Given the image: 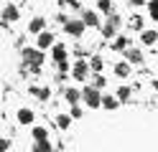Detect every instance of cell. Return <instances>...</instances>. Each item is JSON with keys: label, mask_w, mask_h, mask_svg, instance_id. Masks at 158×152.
<instances>
[{"label": "cell", "mask_w": 158, "mask_h": 152, "mask_svg": "<svg viewBox=\"0 0 158 152\" xmlns=\"http://www.w3.org/2000/svg\"><path fill=\"white\" fill-rule=\"evenodd\" d=\"M21 56H23V71L31 68L33 74L41 71V66H44V51L41 48H23Z\"/></svg>", "instance_id": "cell-1"}, {"label": "cell", "mask_w": 158, "mask_h": 152, "mask_svg": "<svg viewBox=\"0 0 158 152\" xmlns=\"http://www.w3.org/2000/svg\"><path fill=\"white\" fill-rule=\"evenodd\" d=\"M82 99H84V104L87 107H92V109H97V107H102V94H100V89H94V86H87L84 91H82Z\"/></svg>", "instance_id": "cell-2"}, {"label": "cell", "mask_w": 158, "mask_h": 152, "mask_svg": "<svg viewBox=\"0 0 158 152\" xmlns=\"http://www.w3.org/2000/svg\"><path fill=\"white\" fill-rule=\"evenodd\" d=\"M84 20L82 18H74V20H69V23H64V30H66V33L69 36H74V38H79V36H82L84 33Z\"/></svg>", "instance_id": "cell-3"}, {"label": "cell", "mask_w": 158, "mask_h": 152, "mask_svg": "<svg viewBox=\"0 0 158 152\" xmlns=\"http://www.w3.org/2000/svg\"><path fill=\"white\" fill-rule=\"evenodd\" d=\"M117 25H120V18H117V15H110V18H107V23L102 25V36H105V38H112L115 30H117Z\"/></svg>", "instance_id": "cell-4"}, {"label": "cell", "mask_w": 158, "mask_h": 152, "mask_svg": "<svg viewBox=\"0 0 158 152\" xmlns=\"http://www.w3.org/2000/svg\"><path fill=\"white\" fill-rule=\"evenodd\" d=\"M21 18V10H18L15 5H5V10H3V23L8 25V23H15V20Z\"/></svg>", "instance_id": "cell-5"}, {"label": "cell", "mask_w": 158, "mask_h": 152, "mask_svg": "<svg viewBox=\"0 0 158 152\" xmlns=\"http://www.w3.org/2000/svg\"><path fill=\"white\" fill-rule=\"evenodd\" d=\"M87 71H89V66H87L84 61H77V64L72 66V79H77V81L87 79Z\"/></svg>", "instance_id": "cell-6"}, {"label": "cell", "mask_w": 158, "mask_h": 152, "mask_svg": "<svg viewBox=\"0 0 158 152\" xmlns=\"http://www.w3.org/2000/svg\"><path fill=\"white\" fill-rule=\"evenodd\" d=\"M36 46L41 48V51H44V48H54V46H56V43H54V36H51V33H46V30H44V33H41V36L36 38Z\"/></svg>", "instance_id": "cell-7"}, {"label": "cell", "mask_w": 158, "mask_h": 152, "mask_svg": "<svg viewBox=\"0 0 158 152\" xmlns=\"http://www.w3.org/2000/svg\"><path fill=\"white\" fill-rule=\"evenodd\" d=\"M44 25H46V18H31V23H28V30H31V33H36V36H41L44 33Z\"/></svg>", "instance_id": "cell-8"}, {"label": "cell", "mask_w": 158, "mask_h": 152, "mask_svg": "<svg viewBox=\"0 0 158 152\" xmlns=\"http://www.w3.org/2000/svg\"><path fill=\"white\" fill-rule=\"evenodd\" d=\"M82 20H84V25H89V28H97V25H100V18H97L94 10H87V13L82 15Z\"/></svg>", "instance_id": "cell-9"}, {"label": "cell", "mask_w": 158, "mask_h": 152, "mask_svg": "<svg viewBox=\"0 0 158 152\" xmlns=\"http://www.w3.org/2000/svg\"><path fill=\"white\" fill-rule=\"evenodd\" d=\"M51 58L56 61V64H61V61H66V48H64V46H59V43H56V46L51 48Z\"/></svg>", "instance_id": "cell-10"}, {"label": "cell", "mask_w": 158, "mask_h": 152, "mask_svg": "<svg viewBox=\"0 0 158 152\" xmlns=\"http://www.w3.org/2000/svg\"><path fill=\"white\" fill-rule=\"evenodd\" d=\"M64 96H66V101H69V104L79 107V99H82V91H77V89H66V91H64Z\"/></svg>", "instance_id": "cell-11"}, {"label": "cell", "mask_w": 158, "mask_h": 152, "mask_svg": "<svg viewBox=\"0 0 158 152\" xmlns=\"http://www.w3.org/2000/svg\"><path fill=\"white\" fill-rule=\"evenodd\" d=\"M140 41H143V46H153L156 41H158V33H156V30H143Z\"/></svg>", "instance_id": "cell-12"}, {"label": "cell", "mask_w": 158, "mask_h": 152, "mask_svg": "<svg viewBox=\"0 0 158 152\" xmlns=\"http://www.w3.org/2000/svg\"><path fill=\"white\" fill-rule=\"evenodd\" d=\"M31 94L38 96L41 101H46L48 96H51V89H46V86H31Z\"/></svg>", "instance_id": "cell-13"}, {"label": "cell", "mask_w": 158, "mask_h": 152, "mask_svg": "<svg viewBox=\"0 0 158 152\" xmlns=\"http://www.w3.org/2000/svg\"><path fill=\"white\" fill-rule=\"evenodd\" d=\"M18 122H21V124H31L33 122V111L31 109H18Z\"/></svg>", "instance_id": "cell-14"}, {"label": "cell", "mask_w": 158, "mask_h": 152, "mask_svg": "<svg viewBox=\"0 0 158 152\" xmlns=\"http://www.w3.org/2000/svg\"><path fill=\"white\" fill-rule=\"evenodd\" d=\"M33 152H54V147L48 139H44V142H33Z\"/></svg>", "instance_id": "cell-15"}, {"label": "cell", "mask_w": 158, "mask_h": 152, "mask_svg": "<svg viewBox=\"0 0 158 152\" xmlns=\"http://www.w3.org/2000/svg\"><path fill=\"white\" fill-rule=\"evenodd\" d=\"M115 74L120 76V79H125L127 74H130V66H127L125 61H120V64H115Z\"/></svg>", "instance_id": "cell-16"}, {"label": "cell", "mask_w": 158, "mask_h": 152, "mask_svg": "<svg viewBox=\"0 0 158 152\" xmlns=\"http://www.w3.org/2000/svg\"><path fill=\"white\" fill-rule=\"evenodd\" d=\"M117 104H120V99H117V96H105V99H102V107L110 109V111L117 109Z\"/></svg>", "instance_id": "cell-17"}, {"label": "cell", "mask_w": 158, "mask_h": 152, "mask_svg": "<svg viewBox=\"0 0 158 152\" xmlns=\"http://www.w3.org/2000/svg\"><path fill=\"white\" fill-rule=\"evenodd\" d=\"M69 122H72V117H69V114H59V117H56V127H59V129H66Z\"/></svg>", "instance_id": "cell-18"}, {"label": "cell", "mask_w": 158, "mask_h": 152, "mask_svg": "<svg viewBox=\"0 0 158 152\" xmlns=\"http://www.w3.org/2000/svg\"><path fill=\"white\" fill-rule=\"evenodd\" d=\"M127 61L130 64H143V53L140 51H127Z\"/></svg>", "instance_id": "cell-19"}, {"label": "cell", "mask_w": 158, "mask_h": 152, "mask_svg": "<svg viewBox=\"0 0 158 152\" xmlns=\"http://www.w3.org/2000/svg\"><path fill=\"white\" fill-rule=\"evenodd\" d=\"M31 134H33V139H36V142H44V139H46V129H44V127H33Z\"/></svg>", "instance_id": "cell-20"}, {"label": "cell", "mask_w": 158, "mask_h": 152, "mask_svg": "<svg viewBox=\"0 0 158 152\" xmlns=\"http://www.w3.org/2000/svg\"><path fill=\"white\" fill-rule=\"evenodd\" d=\"M148 15L153 20H158V0H151V3H148Z\"/></svg>", "instance_id": "cell-21"}, {"label": "cell", "mask_w": 158, "mask_h": 152, "mask_svg": "<svg viewBox=\"0 0 158 152\" xmlns=\"http://www.w3.org/2000/svg\"><path fill=\"white\" fill-rule=\"evenodd\" d=\"M112 48H115V51H123V48H127V38H123V36H117V41L112 43Z\"/></svg>", "instance_id": "cell-22"}, {"label": "cell", "mask_w": 158, "mask_h": 152, "mask_svg": "<svg viewBox=\"0 0 158 152\" xmlns=\"http://www.w3.org/2000/svg\"><path fill=\"white\" fill-rule=\"evenodd\" d=\"M89 68L100 74V71H102V58H92V61H89Z\"/></svg>", "instance_id": "cell-23"}, {"label": "cell", "mask_w": 158, "mask_h": 152, "mask_svg": "<svg viewBox=\"0 0 158 152\" xmlns=\"http://www.w3.org/2000/svg\"><path fill=\"white\" fill-rule=\"evenodd\" d=\"M115 96H117V99H123V101H125L127 96H130V89H127V86H120V89H117V94H115Z\"/></svg>", "instance_id": "cell-24"}, {"label": "cell", "mask_w": 158, "mask_h": 152, "mask_svg": "<svg viewBox=\"0 0 158 152\" xmlns=\"http://www.w3.org/2000/svg\"><path fill=\"white\" fill-rule=\"evenodd\" d=\"M105 84H107V79H105L102 74H97V76H94V84H92V86H94V89H102Z\"/></svg>", "instance_id": "cell-25"}, {"label": "cell", "mask_w": 158, "mask_h": 152, "mask_svg": "<svg viewBox=\"0 0 158 152\" xmlns=\"http://www.w3.org/2000/svg\"><path fill=\"white\" fill-rule=\"evenodd\" d=\"M130 25H133L135 30H140V28H143V18H140V15H133V20H130Z\"/></svg>", "instance_id": "cell-26"}, {"label": "cell", "mask_w": 158, "mask_h": 152, "mask_svg": "<svg viewBox=\"0 0 158 152\" xmlns=\"http://www.w3.org/2000/svg\"><path fill=\"white\" fill-rule=\"evenodd\" d=\"M100 10H102V13H110V10H112V3H110V0H100Z\"/></svg>", "instance_id": "cell-27"}, {"label": "cell", "mask_w": 158, "mask_h": 152, "mask_svg": "<svg viewBox=\"0 0 158 152\" xmlns=\"http://www.w3.org/2000/svg\"><path fill=\"white\" fill-rule=\"evenodd\" d=\"M59 68V74H64V71H69V61H61V64H56Z\"/></svg>", "instance_id": "cell-28"}, {"label": "cell", "mask_w": 158, "mask_h": 152, "mask_svg": "<svg viewBox=\"0 0 158 152\" xmlns=\"http://www.w3.org/2000/svg\"><path fill=\"white\" fill-rule=\"evenodd\" d=\"M72 117H74V119L82 117V107H74V109H72Z\"/></svg>", "instance_id": "cell-29"}, {"label": "cell", "mask_w": 158, "mask_h": 152, "mask_svg": "<svg viewBox=\"0 0 158 152\" xmlns=\"http://www.w3.org/2000/svg\"><path fill=\"white\" fill-rule=\"evenodd\" d=\"M130 3H133V5H143V0H130Z\"/></svg>", "instance_id": "cell-30"}]
</instances>
